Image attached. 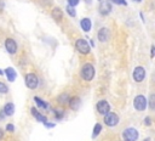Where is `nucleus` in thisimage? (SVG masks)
I'll list each match as a JSON object with an SVG mask.
<instances>
[{
    "instance_id": "nucleus-1",
    "label": "nucleus",
    "mask_w": 155,
    "mask_h": 141,
    "mask_svg": "<svg viewBox=\"0 0 155 141\" xmlns=\"http://www.w3.org/2000/svg\"><path fill=\"white\" fill-rule=\"evenodd\" d=\"M94 73H96V72H94V67H93L92 63L86 62V63L82 64L81 70H80V74H81V78H82L84 80L91 81V80L93 79V77H94Z\"/></svg>"
},
{
    "instance_id": "nucleus-2",
    "label": "nucleus",
    "mask_w": 155,
    "mask_h": 141,
    "mask_svg": "<svg viewBox=\"0 0 155 141\" xmlns=\"http://www.w3.org/2000/svg\"><path fill=\"white\" fill-rule=\"evenodd\" d=\"M133 107L134 109H137L138 112L145 111V108L148 107V98L144 95H137L133 98Z\"/></svg>"
},
{
    "instance_id": "nucleus-3",
    "label": "nucleus",
    "mask_w": 155,
    "mask_h": 141,
    "mask_svg": "<svg viewBox=\"0 0 155 141\" xmlns=\"http://www.w3.org/2000/svg\"><path fill=\"white\" fill-rule=\"evenodd\" d=\"M24 83H25V86L30 90H34L38 88L39 85V78L36 74L34 73H28L25 74V78H24Z\"/></svg>"
},
{
    "instance_id": "nucleus-4",
    "label": "nucleus",
    "mask_w": 155,
    "mask_h": 141,
    "mask_svg": "<svg viewBox=\"0 0 155 141\" xmlns=\"http://www.w3.org/2000/svg\"><path fill=\"white\" fill-rule=\"evenodd\" d=\"M139 136V132L134 128H127L122 131V139L124 141H137Z\"/></svg>"
},
{
    "instance_id": "nucleus-5",
    "label": "nucleus",
    "mask_w": 155,
    "mask_h": 141,
    "mask_svg": "<svg viewBox=\"0 0 155 141\" xmlns=\"http://www.w3.org/2000/svg\"><path fill=\"white\" fill-rule=\"evenodd\" d=\"M75 47H76V50H78L80 53H82V55H87V53H90V51H91V46H90L88 41H86L85 39H78V40L75 41Z\"/></svg>"
},
{
    "instance_id": "nucleus-6",
    "label": "nucleus",
    "mask_w": 155,
    "mask_h": 141,
    "mask_svg": "<svg viewBox=\"0 0 155 141\" xmlns=\"http://www.w3.org/2000/svg\"><path fill=\"white\" fill-rule=\"evenodd\" d=\"M145 75H147V72H145V69H144L142 66H138V67H136V68L133 69L132 77H133V80H134L136 83H142V81L144 80Z\"/></svg>"
},
{
    "instance_id": "nucleus-7",
    "label": "nucleus",
    "mask_w": 155,
    "mask_h": 141,
    "mask_svg": "<svg viewBox=\"0 0 155 141\" xmlns=\"http://www.w3.org/2000/svg\"><path fill=\"white\" fill-rule=\"evenodd\" d=\"M104 124L108 126H115L116 124H119V115L116 113L108 112L107 114H104Z\"/></svg>"
},
{
    "instance_id": "nucleus-8",
    "label": "nucleus",
    "mask_w": 155,
    "mask_h": 141,
    "mask_svg": "<svg viewBox=\"0 0 155 141\" xmlns=\"http://www.w3.org/2000/svg\"><path fill=\"white\" fill-rule=\"evenodd\" d=\"M5 49H6V51H7L10 55H15V53L17 52V50H18V45H17V43H16L15 39L7 38V39L5 40Z\"/></svg>"
},
{
    "instance_id": "nucleus-9",
    "label": "nucleus",
    "mask_w": 155,
    "mask_h": 141,
    "mask_svg": "<svg viewBox=\"0 0 155 141\" xmlns=\"http://www.w3.org/2000/svg\"><path fill=\"white\" fill-rule=\"evenodd\" d=\"M96 109H97V112H98L99 114L104 115V114H107L108 112H110V105H109V102H108L107 100H101V101L97 102Z\"/></svg>"
},
{
    "instance_id": "nucleus-10",
    "label": "nucleus",
    "mask_w": 155,
    "mask_h": 141,
    "mask_svg": "<svg viewBox=\"0 0 155 141\" xmlns=\"http://www.w3.org/2000/svg\"><path fill=\"white\" fill-rule=\"evenodd\" d=\"M97 38H98V40H99L101 43H107V41L109 40V38H110V32H109V29L105 28V27L101 28L99 32H98V34H97Z\"/></svg>"
},
{
    "instance_id": "nucleus-11",
    "label": "nucleus",
    "mask_w": 155,
    "mask_h": 141,
    "mask_svg": "<svg viewBox=\"0 0 155 141\" xmlns=\"http://www.w3.org/2000/svg\"><path fill=\"white\" fill-rule=\"evenodd\" d=\"M80 27H81V29L85 32V33H88L90 30H91V28H92V23H91V19L90 18H82L81 21H80Z\"/></svg>"
},
{
    "instance_id": "nucleus-12",
    "label": "nucleus",
    "mask_w": 155,
    "mask_h": 141,
    "mask_svg": "<svg viewBox=\"0 0 155 141\" xmlns=\"http://www.w3.org/2000/svg\"><path fill=\"white\" fill-rule=\"evenodd\" d=\"M31 109V114H33V117L38 120V122H41V123H45L47 119H46V117L44 115V114H41L40 112H39V109L38 108H35V107H31L30 108Z\"/></svg>"
},
{
    "instance_id": "nucleus-13",
    "label": "nucleus",
    "mask_w": 155,
    "mask_h": 141,
    "mask_svg": "<svg viewBox=\"0 0 155 141\" xmlns=\"http://www.w3.org/2000/svg\"><path fill=\"white\" fill-rule=\"evenodd\" d=\"M51 16L56 22H61L63 19V12H62V10L59 7H54L52 10V12H51Z\"/></svg>"
},
{
    "instance_id": "nucleus-14",
    "label": "nucleus",
    "mask_w": 155,
    "mask_h": 141,
    "mask_svg": "<svg viewBox=\"0 0 155 141\" xmlns=\"http://www.w3.org/2000/svg\"><path fill=\"white\" fill-rule=\"evenodd\" d=\"M2 112H4L5 115H12V114L15 113V105H13L12 102H7V103L4 106Z\"/></svg>"
},
{
    "instance_id": "nucleus-15",
    "label": "nucleus",
    "mask_w": 155,
    "mask_h": 141,
    "mask_svg": "<svg viewBox=\"0 0 155 141\" xmlns=\"http://www.w3.org/2000/svg\"><path fill=\"white\" fill-rule=\"evenodd\" d=\"M4 74L7 77V79L10 81H15L16 79V70L12 68V67H7L5 70H4Z\"/></svg>"
},
{
    "instance_id": "nucleus-16",
    "label": "nucleus",
    "mask_w": 155,
    "mask_h": 141,
    "mask_svg": "<svg viewBox=\"0 0 155 141\" xmlns=\"http://www.w3.org/2000/svg\"><path fill=\"white\" fill-rule=\"evenodd\" d=\"M80 103H81V101H80L79 97H73V98H70L69 102H68L69 107H70L73 111H76V109L80 107Z\"/></svg>"
},
{
    "instance_id": "nucleus-17",
    "label": "nucleus",
    "mask_w": 155,
    "mask_h": 141,
    "mask_svg": "<svg viewBox=\"0 0 155 141\" xmlns=\"http://www.w3.org/2000/svg\"><path fill=\"white\" fill-rule=\"evenodd\" d=\"M99 11H101V13L102 15H108L110 11H111V5H110V2L109 1H107V2H103L102 5H101V7H99Z\"/></svg>"
},
{
    "instance_id": "nucleus-18",
    "label": "nucleus",
    "mask_w": 155,
    "mask_h": 141,
    "mask_svg": "<svg viewBox=\"0 0 155 141\" xmlns=\"http://www.w3.org/2000/svg\"><path fill=\"white\" fill-rule=\"evenodd\" d=\"M69 100H70V96H69L67 92H63V94H61V95L57 97V101H58L61 105H68Z\"/></svg>"
},
{
    "instance_id": "nucleus-19",
    "label": "nucleus",
    "mask_w": 155,
    "mask_h": 141,
    "mask_svg": "<svg viewBox=\"0 0 155 141\" xmlns=\"http://www.w3.org/2000/svg\"><path fill=\"white\" fill-rule=\"evenodd\" d=\"M34 102L36 103V106H38L39 108H44V109L48 108V103L45 102V101H44L42 98H40L39 96H35V97H34Z\"/></svg>"
},
{
    "instance_id": "nucleus-20",
    "label": "nucleus",
    "mask_w": 155,
    "mask_h": 141,
    "mask_svg": "<svg viewBox=\"0 0 155 141\" xmlns=\"http://www.w3.org/2000/svg\"><path fill=\"white\" fill-rule=\"evenodd\" d=\"M101 131H102V125L99 123H96L93 126V131H92V139H96Z\"/></svg>"
},
{
    "instance_id": "nucleus-21",
    "label": "nucleus",
    "mask_w": 155,
    "mask_h": 141,
    "mask_svg": "<svg viewBox=\"0 0 155 141\" xmlns=\"http://www.w3.org/2000/svg\"><path fill=\"white\" fill-rule=\"evenodd\" d=\"M53 113H54L56 119H62L63 115H64V112L62 109H53Z\"/></svg>"
},
{
    "instance_id": "nucleus-22",
    "label": "nucleus",
    "mask_w": 155,
    "mask_h": 141,
    "mask_svg": "<svg viewBox=\"0 0 155 141\" xmlns=\"http://www.w3.org/2000/svg\"><path fill=\"white\" fill-rule=\"evenodd\" d=\"M67 12H68V15L70 16V17H75L76 16V11H75V9L74 7H71V6H67Z\"/></svg>"
},
{
    "instance_id": "nucleus-23",
    "label": "nucleus",
    "mask_w": 155,
    "mask_h": 141,
    "mask_svg": "<svg viewBox=\"0 0 155 141\" xmlns=\"http://www.w3.org/2000/svg\"><path fill=\"white\" fill-rule=\"evenodd\" d=\"M8 92V88L5 83L0 81V94H7Z\"/></svg>"
},
{
    "instance_id": "nucleus-24",
    "label": "nucleus",
    "mask_w": 155,
    "mask_h": 141,
    "mask_svg": "<svg viewBox=\"0 0 155 141\" xmlns=\"http://www.w3.org/2000/svg\"><path fill=\"white\" fill-rule=\"evenodd\" d=\"M154 98H155V96H154V94H151L150 98H149V108L150 109H154Z\"/></svg>"
},
{
    "instance_id": "nucleus-25",
    "label": "nucleus",
    "mask_w": 155,
    "mask_h": 141,
    "mask_svg": "<svg viewBox=\"0 0 155 141\" xmlns=\"http://www.w3.org/2000/svg\"><path fill=\"white\" fill-rule=\"evenodd\" d=\"M110 1H113V2H115L117 5H124V6L127 5V1L126 0H110Z\"/></svg>"
},
{
    "instance_id": "nucleus-26",
    "label": "nucleus",
    "mask_w": 155,
    "mask_h": 141,
    "mask_svg": "<svg viewBox=\"0 0 155 141\" xmlns=\"http://www.w3.org/2000/svg\"><path fill=\"white\" fill-rule=\"evenodd\" d=\"M80 0H68V5L71 6V7H75L78 4H79Z\"/></svg>"
},
{
    "instance_id": "nucleus-27",
    "label": "nucleus",
    "mask_w": 155,
    "mask_h": 141,
    "mask_svg": "<svg viewBox=\"0 0 155 141\" xmlns=\"http://www.w3.org/2000/svg\"><path fill=\"white\" fill-rule=\"evenodd\" d=\"M6 130L10 131V132H13L15 131V125L13 124H7L6 125Z\"/></svg>"
},
{
    "instance_id": "nucleus-28",
    "label": "nucleus",
    "mask_w": 155,
    "mask_h": 141,
    "mask_svg": "<svg viewBox=\"0 0 155 141\" xmlns=\"http://www.w3.org/2000/svg\"><path fill=\"white\" fill-rule=\"evenodd\" d=\"M144 124L145 125H150L151 124V118L150 117H145L144 118Z\"/></svg>"
},
{
    "instance_id": "nucleus-29",
    "label": "nucleus",
    "mask_w": 155,
    "mask_h": 141,
    "mask_svg": "<svg viewBox=\"0 0 155 141\" xmlns=\"http://www.w3.org/2000/svg\"><path fill=\"white\" fill-rule=\"evenodd\" d=\"M44 124H45V126H47V128H52V126H54V124H53V123H48L47 120H46Z\"/></svg>"
},
{
    "instance_id": "nucleus-30",
    "label": "nucleus",
    "mask_w": 155,
    "mask_h": 141,
    "mask_svg": "<svg viewBox=\"0 0 155 141\" xmlns=\"http://www.w3.org/2000/svg\"><path fill=\"white\" fill-rule=\"evenodd\" d=\"M2 137H4V130H2L1 128H0V140H1Z\"/></svg>"
},
{
    "instance_id": "nucleus-31",
    "label": "nucleus",
    "mask_w": 155,
    "mask_h": 141,
    "mask_svg": "<svg viewBox=\"0 0 155 141\" xmlns=\"http://www.w3.org/2000/svg\"><path fill=\"white\" fill-rule=\"evenodd\" d=\"M4 117H5V114H4V112H2V109H1V112H0V120H1V119H2Z\"/></svg>"
},
{
    "instance_id": "nucleus-32",
    "label": "nucleus",
    "mask_w": 155,
    "mask_h": 141,
    "mask_svg": "<svg viewBox=\"0 0 155 141\" xmlns=\"http://www.w3.org/2000/svg\"><path fill=\"white\" fill-rule=\"evenodd\" d=\"M154 51H155V47L151 46V57H154Z\"/></svg>"
},
{
    "instance_id": "nucleus-33",
    "label": "nucleus",
    "mask_w": 155,
    "mask_h": 141,
    "mask_svg": "<svg viewBox=\"0 0 155 141\" xmlns=\"http://www.w3.org/2000/svg\"><path fill=\"white\" fill-rule=\"evenodd\" d=\"M2 9H4V2H2V1L0 0V11H1Z\"/></svg>"
},
{
    "instance_id": "nucleus-34",
    "label": "nucleus",
    "mask_w": 155,
    "mask_h": 141,
    "mask_svg": "<svg viewBox=\"0 0 155 141\" xmlns=\"http://www.w3.org/2000/svg\"><path fill=\"white\" fill-rule=\"evenodd\" d=\"M2 74H4V70H1V69H0V75H2Z\"/></svg>"
},
{
    "instance_id": "nucleus-35",
    "label": "nucleus",
    "mask_w": 155,
    "mask_h": 141,
    "mask_svg": "<svg viewBox=\"0 0 155 141\" xmlns=\"http://www.w3.org/2000/svg\"><path fill=\"white\" fill-rule=\"evenodd\" d=\"M144 141H150V139H149V137H147V139H145Z\"/></svg>"
},
{
    "instance_id": "nucleus-36",
    "label": "nucleus",
    "mask_w": 155,
    "mask_h": 141,
    "mask_svg": "<svg viewBox=\"0 0 155 141\" xmlns=\"http://www.w3.org/2000/svg\"><path fill=\"white\" fill-rule=\"evenodd\" d=\"M133 1H136V2H139V1H142V0H133Z\"/></svg>"
},
{
    "instance_id": "nucleus-37",
    "label": "nucleus",
    "mask_w": 155,
    "mask_h": 141,
    "mask_svg": "<svg viewBox=\"0 0 155 141\" xmlns=\"http://www.w3.org/2000/svg\"><path fill=\"white\" fill-rule=\"evenodd\" d=\"M98 1H101V0H98Z\"/></svg>"
}]
</instances>
